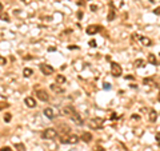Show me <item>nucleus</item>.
I'll use <instances>...</instances> for the list:
<instances>
[{
    "mask_svg": "<svg viewBox=\"0 0 160 151\" xmlns=\"http://www.w3.org/2000/svg\"><path fill=\"white\" fill-rule=\"evenodd\" d=\"M57 137V131L55 128H47L42 132V139L44 141H51V139H55Z\"/></svg>",
    "mask_w": 160,
    "mask_h": 151,
    "instance_id": "nucleus-1",
    "label": "nucleus"
},
{
    "mask_svg": "<svg viewBox=\"0 0 160 151\" xmlns=\"http://www.w3.org/2000/svg\"><path fill=\"white\" fill-rule=\"evenodd\" d=\"M80 141V138L78 137V135L75 134H71L68 135V137H64L60 139V143H63V145H76Z\"/></svg>",
    "mask_w": 160,
    "mask_h": 151,
    "instance_id": "nucleus-2",
    "label": "nucleus"
},
{
    "mask_svg": "<svg viewBox=\"0 0 160 151\" xmlns=\"http://www.w3.org/2000/svg\"><path fill=\"white\" fill-rule=\"evenodd\" d=\"M111 74H112V76H115V78L122 76V74H123L122 66H120L119 63H116V62H112L111 63Z\"/></svg>",
    "mask_w": 160,
    "mask_h": 151,
    "instance_id": "nucleus-3",
    "label": "nucleus"
},
{
    "mask_svg": "<svg viewBox=\"0 0 160 151\" xmlns=\"http://www.w3.org/2000/svg\"><path fill=\"white\" fill-rule=\"evenodd\" d=\"M103 123H104L103 118H92V119L89 120V127L95 128V130H99V128H101V126H103Z\"/></svg>",
    "mask_w": 160,
    "mask_h": 151,
    "instance_id": "nucleus-4",
    "label": "nucleus"
},
{
    "mask_svg": "<svg viewBox=\"0 0 160 151\" xmlns=\"http://www.w3.org/2000/svg\"><path fill=\"white\" fill-rule=\"evenodd\" d=\"M101 29H103V27H100V25H97V24H91V25H88V27H87L85 32H87L88 35H95V34H97V32H100Z\"/></svg>",
    "mask_w": 160,
    "mask_h": 151,
    "instance_id": "nucleus-5",
    "label": "nucleus"
},
{
    "mask_svg": "<svg viewBox=\"0 0 160 151\" xmlns=\"http://www.w3.org/2000/svg\"><path fill=\"white\" fill-rule=\"evenodd\" d=\"M40 71L43 72V75H52V74L55 72V70H53V67H51V66H48V64L42 63L40 64Z\"/></svg>",
    "mask_w": 160,
    "mask_h": 151,
    "instance_id": "nucleus-6",
    "label": "nucleus"
},
{
    "mask_svg": "<svg viewBox=\"0 0 160 151\" xmlns=\"http://www.w3.org/2000/svg\"><path fill=\"white\" fill-rule=\"evenodd\" d=\"M35 94H36V96H38L39 100H42V102H48L49 96H48V94H47V91H44V90H36Z\"/></svg>",
    "mask_w": 160,
    "mask_h": 151,
    "instance_id": "nucleus-7",
    "label": "nucleus"
},
{
    "mask_svg": "<svg viewBox=\"0 0 160 151\" xmlns=\"http://www.w3.org/2000/svg\"><path fill=\"white\" fill-rule=\"evenodd\" d=\"M70 118L72 119V122L76 123L78 126H82V124H83V119H82V116H80V114H79V112L74 111L72 114H70Z\"/></svg>",
    "mask_w": 160,
    "mask_h": 151,
    "instance_id": "nucleus-8",
    "label": "nucleus"
},
{
    "mask_svg": "<svg viewBox=\"0 0 160 151\" xmlns=\"http://www.w3.org/2000/svg\"><path fill=\"white\" fill-rule=\"evenodd\" d=\"M24 103H25V106H27V107H30V108H35L36 107V100L32 96L25 98L24 99Z\"/></svg>",
    "mask_w": 160,
    "mask_h": 151,
    "instance_id": "nucleus-9",
    "label": "nucleus"
},
{
    "mask_svg": "<svg viewBox=\"0 0 160 151\" xmlns=\"http://www.w3.org/2000/svg\"><path fill=\"white\" fill-rule=\"evenodd\" d=\"M139 40H140V43L145 47H150V46H152V43H154L150 38H147V36H139Z\"/></svg>",
    "mask_w": 160,
    "mask_h": 151,
    "instance_id": "nucleus-10",
    "label": "nucleus"
},
{
    "mask_svg": "<svg viewBox=\"0 0 160 151\" xmlns=\"http://www.w3.org/2000/svg\"><path fill=\"white\" fill-rule=\"evenodd\" d=\"M44 115L48 118V119H53L55 118V114H53V110L51 108V107H47L45 110H44Z\"/></svg>",
    "mask_w": 160,
    "mask_h": 151,
    "instance_id": "nucleus-11",
    "label": "nucleus"
},
{
    "mask_svg": "<svg viewBox=\"0 0 160 151\" xmlns=\"http://www.w3.org/2000/svg\"><path fill=\"white\" fill-rule=\"evenodd\" d=\"M80 139H82L83 142L88 143V142H91V139H92V135H91L89 132H83V134H82V137H80Z\"/></svg>",
    "mask_w": 160,
    "mask_h": 151,
    "instance_id": "nucleus-12",
    "label": "nucleus"
},
{
    "mask_svg": "<svg viewBox=\"0 0 160 151\" xmlns=\"http://www.w3.org/2000/svg\"><path fill=\"white\" fill-rule=\"evenodd\" d=\"M51 90H52L53 91V92H56V94H61V92H64V90H63V88H61L60 87V84H59V86H57V84H55V83H53V84H51Z\"/></svg>",
    "mask_w": 160,
    "mask_h": 151,
    "instance_id": "nucleus-13",
    "label": "nucleus"
},
{
    "mask_svg": "<svg viewBox=\"0 0 160 151\" xmlns=\"http://www.w3.org/2000/svg\"><path fill=\"white\" fill-rule=\"evenodd\" d=\"M156 120H158V112H156L155 110H151L150 111V122L155 123Z\"/></svg>",
    "mask_w": 160,
    "mask_h": 151,
    "instance_id": "nucleus-14",
    "label": "nucleus"
},
{
    "mask_svg": "<svg viewBox=\"0 0 160 151\" xmlns=\"http://www.w3.org/2000/svg\"><path fill=\"white\" fill-rule=\"evenodd\" d=\"M148 62H150L151 64H154V66H158V63H159V62H158V58H156L154 54H150V55H148Z\"/></svg>",
    "mask_w": 160,
    "mask_h": 151,
    "instance_id": "nucleus-15",
    "label": "nucleus"
},
{
    "mask_svg": "<svg viewBox=\"0 0 160 151\" xmlns=\"http://www.w3.org/2000/svg\"><path fill=\"white\" fill-rule=\"evenodd\" d=\"M133 64H135V67H136V68H141V67L144 66V60H143V59H136L135 63H133Z\"/></svg>",
    "mask_w": 160,
    "mask_h": 151,
    "instance_id": "nucleus-16",
    "label": "nucleus"
},
{
    "mask_svg": "<svg viewBox=\"0 0 160 151\" xmlns=\"http://www.w3.org/2000/svg\"><path fill=\"white\" fill-rule=\"evenodd\" d=\"M32 74H34V71H32L31 68H24V70H23V75L25 76V78H30Z\"/></svg>",
    "mask_w": 160,
    "mask_h": 151,
    "instance_id": "nucleus-17",
    "label": "nucleus"
},
{
    "mask_svg": "<svg viewBox=\"0 0 160 151\" xmlns=\"http://www.w3.org/2000/svg\"><path fill=\"white\" fill-rule=\"evenodd\" d=\"M56 83L64 84V83H65V78H64L63 75H57V76H56Z\"/></svg>",
    "mask_w": 160,
    "mask_h": 151,
    "instance_id": "nucleus-18",
    "label": "nucleus"
},
{
    "mask_svg": "<svg viewBox=\"0 0 160 151\" xmlns=\"http://www.w3.org/2000/svg\"><path fill=\"white\" fill-rule=\"evenodd\" d=\"M114 17H115V9H114V8H111V9H110V13H108V17H107V19H108V20H112Z\"/></svg>",
    "mask_w": 160,
    "mask_h": 151,
    "instance_id": "nucleus-19",
    "label": "nucleus"
},
{
    "mask_svg": "<svg viewBox=\"0 0 160 151\" xmlns=\"http://www.w3.org/2000/svg\"><path fill=\"white\" fill-rule=\"evenodd\" d=\"M11 118H12V115H11V114H5V115H4V122H5V123H9V122H11Z\"/></svg>",
    "mask_w": 160,
    "mask_h": 151,
    "instance_id": "nucleus-20",
    "label": "nucleus"
},
{
    "mask_svg": "<svg viewBox=\"0 0 160 151\" xmlns=\"http://www.w3.org/2000/svg\"><path fill=\"white\" fill-rule=\"evenodd\" d=\"M0 17H2L4 21H9V16L7 13H2V15H0Z\"/></svg>",
    "mask_w": 160,
    "mask_h": 151,
    "instance_id": "nucleus-21",
    "label": "nucleus"
},
{
    "mask_svg": "<svg viewBox=\"0 0 160 151\" xmlns=\"http://www.w3.org/2000/svg\"><path fill=\"white\" fill-rule=\"evenodd\" d=\"M15 147H16V149L19 150V151H25V147H24V145H16Z\"/></svg>",
    "mask_w": 160,
    "mask_h": 151,
    "instance_id": "nucleus-22",
    "label": "nucleus"
},
{
    "mask_svg": "<svg viewBox=\"0 0 160 151\" xmlns=\"http://www.w3.org/2000/svg\"><path fill=\"white\" fill-rule=\"evenodd\" d=\"M0 151H13V150L11 149V147H8V146H5V147H2V149H0Z\"/></svg>",
    "mask_w": 160,
    "mask_h": 151,
    "instance_id": "nucleus-23",
    "label": "nucleus"
},
{
    "mask_svg": "<svg viewBox=\"0 0 160 151\" xmlns=\"http://www.w3.org/2000/svg\"><path fill=\"white\" fill-rule=\"evenodd\" d=\"M88 44H89V47H96V40H89Z\"/></svg>",
    "mask_w": 160,
    "mask_h": 151,
    "instance_id": "nucleus-24",
    "label": "nucleus"
},
{
    "mask_svg": "<svg viewBox=\"0 0 160 151\" xmlns=\"http://www.w3.org/2000/svg\"><path fill=\"white\" fill-rule=\"evenodd\" d=\"M7 63V60H5V59L4 58H2V56H0V66H4Z\"/></svg>",
    "mask_w": 160,
    "mask_h": 151,
    "instance_id": "nucleus-25",
    "label": "nucleus"
},
{
    "mask_svg": "<svg viewBox=\"0 0 160 151\" xmlns=\"http://www.w3.org/2000/svg\"><path fill=\"white\" fill-rule=\"evenodd\" d=\"M4 107H8V104H7V103H0V111H2Z\"/></svg>",
    "mask_w": 160,
    "mask_h": 151,
    "instance_id": "nucleus-26",
    "label": "nucleus"
},
{
    "mask_svg": "<svg viewBox=\"0 0 160 151\" xmlns=\"http://www.w3.org/2000/svg\"><path fill=\"white\" fill-rule=\"evenodd\" d=\"M95 151H104V149H103V147H100V146H96L95 147Z\"/></svg>",
    "mask_w": 160,
    "mask_h": 151,
    "instance_id": "nucleus-27",
    "label": "nucleus"
},
{
    "mask_svg": "<svg viewBox=\"0 0 160 151\" xmlns=\"http://www.w3.org/2000/svg\"><path fill=\"white\" fill-rule=\"evenodd\" d=\"M110 88H111L110 84H108V83H104V90H110Z\"/></svg>",
    "mask_w": 160,
    "mask_h": 151,
    "instance_id": "nucleus-28",
    "label": "nucleus"
},
{
    "mask_svg": "<svg viewBox=\"0 0 160 151\" xmlns=\"http://www.w3.org/2000/svg\"><path fill=\"white\" fill-rule=\"evenodd\" d=\"M78 17H79V19H82V17H83V12H82V11H79V12H78Z\"/></svg>",
    "mask_w": 160,
    "mask_h": 151,
    "instance_id": "nucleus-29",
    "label": "nucleus"
},
{
    "mask_svg": "<svg viewBox=\"0 0 160 151\" xmlns=\"http://www.w3.org/2000/svg\"><path fill=\"white\" fill-rule=\"evenodd\" d=\"M132 119H135V120H139V119H140V116H139V115H132Z\"/></svg>",
    "mask_w": 160,
    "mask_h": 151,
    "instance_id": "nucleus-30",
    "label": "nucleus"
},
{
    "mask_svg": "<svg viewBox=\"0 0 160 151\" xmlns=\"http://www.w3.org/2000/svg\"><path fill=\"white\" fill-rule=\"evenodd\" d=\"M111 119H118V118H116V114H112V115H111Z\"/></svg>",
    "mask_w": 160,
    "mask_h": 151,
    "instance_id": "nucleus-31",
    "label": "nucleus"
},
{
    "mask_svg": "<svg viewBox=\"0 0 160 151\" xmlns=\"http://www.w3.org/2000/svg\"><path fill=\"white\" fill-rule=\"evenodd\" d=\"M2 13H3V4L0 3V15H2Z\"/></svg>",
    "mask_w": 160,
    "mask_h": 151,
    "instance_id": "nucleus-32",
    "label": "nucleus"
},
{
    "mask_svg": "<svg viewBox=\"0 0 160 151\" xmlns=\"http://www.w3.org/2000/svg\"><path fill=\"white\" fill-rule=\"evenodd\" d=\"M91 9H92V11H96L97 7H96V6H92V7H91Z\"/></svg>",
    "mask_w": 160,
    "mask_h": 151,
    "instance_id": "nucleus-33",
    "label": "nucleus"
},
{
    "mask_svg": "<svg viewBox=\"0 0 160 151\" xmlns=\"http://www.w3.org/2000/svg\"><path fill=\"white\" fill-rule=\"evenodd\" d=\"M159 11H160V9H159V7H158V8L155 9V13H156V15H159Z\"/></svg>",
    "mask_w": 160,
    "mask_h": 151,
    "instance_id": "nucleus-34",
    "label": "nucleus"
}]
</instances>
